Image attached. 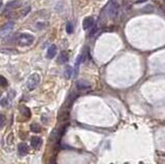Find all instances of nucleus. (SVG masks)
Returning a JSON list of instances; mask_svg holds the SVG:
<instances>
[{"label":"nucleus","mask_w":165,"mask_h":164,"mask_svg":"<svg viewBox=\"0 0 165 164\" xmlns=\"http://www.w3.org/2000/svg\"><path fill=\"white\" fill-rule=\"evenodd\" d=\"M0 103H1L2 106H5V105H7V104H6V103H7V99H6V98H4V99L1 100V102H0Z\"/></svg>","instance_id":"nucleus-20"},{"label":"nucleus","mask_w":165,"mask_h":164,"mask_svg":"<svg viewBox=\"0 0 165 164\" xmlns=\"http://www.w3.org/2000/svg\"><path fill=\"white\" fill-rule=\"evenodd\" d=\"M39 82H40V76H39L38 74H37V73L31 74V76H29V79H28V81H27V88H28V90H30V91L34 90V89H35L36 87L38 86Z\"/></svg>","instance_id":"nucleus-3"},{"label":"nucleus","mask_w":165,"mask_h":164,"mask_svg":"<svg viewBox=\"0 0 165 164\" xmlns=\"http://www.w3.org/2000/svg\"><path fill=\"white\" fill-rule=\"evenodd\" d=\"M0 6H1V1H0Z\"/></svg>","instance_id":"nucleus-21"},{"label":"nucleus","mask_w":165,"mask_h":164,"mask_svg":"<svg viewBox=\"0 0 165 164\" xmlns=\"http://www.w3.org/2000/svg\"><path fill=\"white\" fill-rule=\"evenodd\" d=\"M76 87H78V90H89L91 88V84L85 79H78L76 82Z\"/></svg>","instance_id":"nucleus-6"},{"label":"nucleus","mask_w":165,"mask_h":164,"mask_svg":"<svg viewBox=\"0 0 165 164\" xmlns=\"http://www.w3.org/2000/svg\"><path fill=\"white\" fill-rule=\"evenodd\" d=\"M20 5H21V1H13V2H10V3H8L7 5H6L5 11H7V10L10 11V10H13V9H16Z\"/></svg>","instance_id":"nucleus-12"},{"label":"nucleus","mask_w":165,"mask_h":164,"mask_svg":"<svg viewBox=\"0 0 165 164\" xmlns=\"http://www.w3.org/2000/svg\"><path fill=\"white\" fill-rule=\"evenodd\" d=\"M119 13V4L115 1H110L106 6V16L110 19H115Z\"/></svg>","instance_id":"nucleus-2"},{"label":"nucleus","mask_w":165,"mask_h":164,"mask_svg":"<svg viewBox=\"0 0 165 164\" xmlns=\"http://www.w3.org/2000/svg\"><path fill=\"white\" fill-rule=\"evenodd\" d=\"M69 59V55H68V52H66V51H63V52H61L59 56V63H61V64H64V63H66L67 61Z\"/></svg>","instance_id":"nucleus-11"},{"label":"nucleus","mask_w":165,"mask_h":164,"mask_svg":"<svg viewBox=\"0 0 165 164\" xmlns=\"http://www.w3.org/2000/svg\"><path fill=\"white\" fill-rule=\"evenodd\" d=\"M7 86V79L4 76H0V87H6Z\"/></svg>","instance_id":"nucleus-17"},{"label":"nucleus","mask_w":165,"mask_h":164,"mask_svg":"<svg viewBox=\"0 0 165 164\" xmlns=\"http://www.w3.org/2000/svg\"><path fill=\"white\" fill-rule=\"evenodd\" d=\"M30 129H31L32 132H35V133H39L41 131V127L39 126V124L37 123H33L31 124V126H30Z\"/></svg>","instance_id":"nucleus-15"},{"label":"nucleus","mask_w":165,"mask_h":164,"mask_svg":"<svg viewBox=\"0 0 165 164\" xmlns=\"http://www.w3.org/2000/svg\"><path fill=\"white\" fill-rule=\"evenodd\" d=\"M18 151L21 156H24L29 152V149H28V146L25 144V142H21V144H19V146H18Z\"/></svg>","instance_id":"nucleus-8"},{"label":"nucleus","mask_w":165,"mask_h":164,"mask_svg":"<svg viewBox=\"0 0 165 164\" xmlns=\"http://www.w3.org/2000/svg\"><path fill=\"white\" fill-rule=\"evenodd\" d=\"M93 25H94V19H93L92 17H87L84 19L83 21V28L84 30H88L90 29Z\"/></svg>","instance_id":"nucleus-7"},{"label":"nucleus","mask_w":165,"mask_h":164,"mask_svg":"<svg viewBox=\"0 0 165 164\" xmlns=\"http://www.w3.org/2000/svg\"><path fill=\"white\" fill-rule=\"evenodd\" d=\"M71 76H72V68H71L70 66H66L64 69V76L65 79H69L71 78Z\"/></svg>","instance_id":"nucleus-14"},{"label":"nucleus","mask_w":165,"mask_h":164,"mask_svg":"<svg viewBox=\"0 0 165 164\" xmlns=\"http://www.w3.org/2000/svg\"><path fill=\"white\" fill-rule=\"evenodd\" d=\"M154 1H156V0H154Z\"/></svg>","instance_id":"nucleus-23"},{"label":"nucleus","mask_w":165,"mask_h":164,"mask_svg":"<svg viewBox=\"0 0 165 164\" xmlns=\"http://www.w3.org/2000/svg\"><path fill=\"white\" fill-rule=\"evenodd\" d=\"M5 117H4V115L0 114V128H2L4 126V124H5Z\"/></svg>","instance_id":"nucleus-18"},{"label":"nucleus","mask_w":165,"mask_h":164,"mask_svg":"<svg viewBox=\"0 0 165 164\" xmlns=\"http://www.w3.org/2000/svg\"><path fill=\"white\" fill-rule=\"evenodd\" d=\"M20 112H21V114H22V116L26 117V118H30V116H31L30 109H28L27 106H25V105H22V106L20 107Z\"/></svg>","instance_id":"nucleus-13"},{"label":"nucleus","mask_w":165,"mask_h":164,"mask_svg":"<svg viewBox=\"0 0 165 164\" xmlns=\"http://www.w3.org/2000/svg\"><path fill=\"white\" fill-rule=\"evenodd\" d=\"M30 11V6H27L26 7V9H23L22 11H21V16H22V17H24V16H26L28 13H29Z\"/></svg>","instance_id":"nucleus-19"},{"label":"nucleus","mask_w":165,"mask_h":164,"mask_svg":"<svg viewBox=\"0 0 165 164\" xmlns=\"http://www.w3.org/2000/svg\"><path fill=\"white\" fill-rule=\"evenodd\" d=\"M164 1H165V0H164Z\"/></svg>","instance_id":"nucleus-24"},{"label":"nucleus","mask_w":165,"mask_h":164,"mask_svg":"<svg viewBox=\"0 0 165 164\" xmlns=\"http://www.w3.org/2000/svg\"><path fill=\"white\" fill-rule=\"evenodd\" d=\"M13 28H15V23L13 22H7L6 24H4L0 28V38H4L8 34H10L13 32Z\"/></svg>","instance_id":"nucleus-4"},{"label":"nucleus","mask_w":165,"mask_h":164,"mask_svg":"<svg viewBox=\"0 0 165 164\" xmlns=\"http://www.w3.org/2000/svg\"><path fill=\"white\" fill-rule=\"evenodd\" d=\"M0 96H1V92H0Z\"/></svg>","instance_id":"nucleus-22"},{"label":"nucleus","mask_w":165,"mask_h":164,"mask_svg":"<svg viewBox=\"0 0 165 164\" xmlns=\"http://www.w3.org/2000/svg\"><path fill=\"white\" fill-rule=\"evenodd\" d=\"M41 142H43V139L38 136H34L31 138V147L33 148V149H38V148L40 147Z\"/></svg>","instance_id":"nucleus-10"},{"label":"nucleus","mask_w":165,"mask_h":164,"mask_svg":"<svg viewBox=\"0 0 165 164\" xmlns=\"http://www.w3.org/2000/svg\"><path fill=\"white\" fill-rule=\"evenodd\" d=\"M66 32L67 33H72L73 32V25L71 22H68L66 25Z\"/></svg>","instance_id":"nucleus-16"},{"label":"nucleus","mask_w":165,"mask_h":164,"mask_svg":"<svg viewBox=\"0 0 165 164\" xmlns=\"http://www.w3.org/2000/svg\"><path fill=\"white\" fill-rule=\"evenodd\" d=\"M35 40V37L30 33H21L18 36V43L21 46H31Z\"/></svg>","instance_id":"nucleus-1"},{"label":"nucleus","mask_w":165,"mask_h":164,"mask_svg":"<svg viewBox=\"0 0 165 164\" xmlns=\"http://www.w3.org/2000/svg\"><path fill=\"white\" fill-rule=\"evenodd\" d=\"M65 130V127H62V128H58V129H55L53 130L52 134H51V140L52 142H57V140H59L60 138H61L62 134H63Z\"/></svg>","instance_id":"nucleus-5"},{"label":"nucleus","mask_w":165,"mask_h":164,"mask_svg":"<svg viewBox=\"0 0 165 164\" xmlns=\"http://www.w3.org/2000/svg\"><path fill=\"white\" fill-rule=\"evenodd\" d=\"M56 54H57V46H56L55 44H52L48 50L46 58H48V59H53V58L56 56Z\"/></svg>","instance_id":"nucleus-9"}]
</instances>
